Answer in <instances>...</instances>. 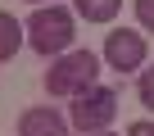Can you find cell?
<instances>
[{
  "mask_svg": "<svg viewBox=\"0 0 154 136\" xmlns=\"http://www.w3.org/2000/svg\"><path fill=\"white\" fill-rule=\"evenodd\" d=\"M136 95H140V104L154 113V68H145V73H140V82H136Z\"/></svg>",
  "mask_w": 154,
  "mask_h": 136,
  "instance_id": "obj_8",
  "label": "cell"
},
{
  "mask_svg": "<svg viewBox=\"0 0 154 136\" xmlns=\"http://www.w3.org/2000/svg\"><path fill=\"white\" fill-rule=\"evenodd\" d=\"M95 136H109V131H95Z\"/></svg>",
  "mask_w": 154,
  "mask_h": 136,
  "instance_id": "obj_11",
  "label": "cell"
},
{
  "mask_svg": "<svg viewBox=\"0 0 154 136\" xmlns=\"http://www.w3.org/2000/svg\"><path fill=\"white\" fill-rule=\"evenodd\" d=\"M136 18L145 32H154V0H136Z\"/></svg>",
  "mask_w": 154,
  "mask_h": 136,
  "instance_id": "obj_9",
  "label": "cell"
},
{
  "mask_svg": "<svg viewBox=\"0 0 154 136\" xmlns=\"http://www.w3.org/2000/svg\"><path fill=\"white\" fill-rule=\"evenodd\" d=\"M104 63L113 68V73H136V68L145 63V36L131 32V27H118L104 36Z\"/></svg>",
  "mask_w": 154,
  "mask_h": 136,
  "instance_id": "obj_4",
  "label": "cell"
},
{
  "mask_svg": "<svg viewBox=\"0 0 154 136\" xmlns=\"http://www.w3.org/2000/svg\"><path fill=\"white\" fill-rule=\"evenodd\" d=\"M23 27H27V45L36 54H45V59L50 54H63L72 45V36H77V23H72V14L63 5H36V14Z\"/></svg>",
  "mask_w": 154,
  "mask_h": 136,
  "instance_id": "obj_1",
  "label": "cell"
},
{
  "mask_svg": "<svg viewBox=\"0 0 154 136\" xmlns=\"http://www.w3.org/2000/svg\"><path fill=\"white\" fill-rule=\"evenodd\" d=\"M23 32H27V27H23V23L14 18V14H5V9H0V63H5V59H14V54H18V45L27 41Z\"/></svg>",
  "mask_w": 154,
  "mask_h": 136,
  "instance_id": "obj_6",
  "label": "cell"
},
{
  "mask_svg": "<svg viewBox=\"0 0 154 136\" xmlns=\"http://www.w3.org/2000/svg\"><path fill=\"white\" fill-rule=\"evenodd\" d=\"M95 77H100V54H91V50H68V54H59L54 63H50V73H45V91L50 95H82V91H91L95 86Z\"/></svg>",
  "mask_w": 154,
  "mask_h": 136,
  "instance_id": "obj_2",
  "label": "cell"
},
{
  "mask_svg": "<svg viewBox=\"0 0 154 136\" xmlns=\"http://www.w3.org/2000/svg\"><path fill=\"white\" fill-rule=\"evenodd\" d=\"M72 9L82 14L86 23H109V18H118L122 0H72Z\"/></svg>",
  "mask_w": 154,
  "mask_h": 136,
  "instance_id": "obj_7",
  "label": "cell"
},
{
  "mask_svg": "<svg viewBox=\"0 0 154 136\" xmlns=\"http://www.w3.org/2000/svg\"><path fill=\"white\" fill-rule=\"evenodd\" d=\"M18 136H68V122H63L50 104H36V109H23Z\"/></svg>",
  "mask_w": 154,
  "mask_h": 136,
  "instance_id": "obj_5",
  "label": "cell"
},
{
  "mask_svg": "<svg viewBox=\"0 0 154 136\" xmlns=\"http://www.w3.org/2000/svg\"><path fill=\"white\" fill-rule=\"evenodd\" d=\"M127 136H154V122H131Z\"/></svg>",
  "mask_w": 154,
  "mask_h": 136,
  "instance_id": "obj_10",
  "label": "cell"
},
{
  "mask_svg": "<svg viewBox=\"0 0 154 136\" xmlns=\"http://www.w3.org/2000/svg\"><path fill=\"white\" fill-rule=\"evenodd\" d=\"M32 5H41V0H32Z\"/></svg>",
  "mask_w": 154,
  "mask_h": 136,
  "instance_id": "obj_12",
  "label": "cell"
},
{
  "mask_svg": "<svg viewBox=\"0 0 154 136\" xmlns=\"http://www.w3.org/2000/svg\"><path fill=\"white\" fill-rule=\"evenodd\" d=\"M113 118H118V91H109V86H91V91L77 95V104H72V127L77 131H91L95 136Z\"/></svg>",
  "mask_w": 154,
  "mask_h": 136,
  "instance_id": "obj_3",
  "label": "cell"
}]
</instances>
